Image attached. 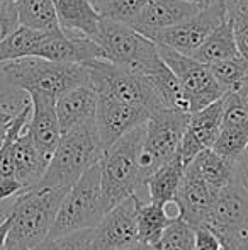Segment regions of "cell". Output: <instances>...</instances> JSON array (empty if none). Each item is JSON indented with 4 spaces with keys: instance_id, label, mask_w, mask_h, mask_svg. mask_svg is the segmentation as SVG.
<instances>
[{
    "instance_id": "cell-45",
    "label": "cell",
    "mask_w": 248,
    "mask_h": 250,
    "mask_svg": "<svg viewBox=\"0 0 248 250\" xmlns=\"http://www.w3.org/2000/svg\"><path fill=\"white\" fill-rule=\"evenodd\" d=\"M16 0H0V7L2 5H10V3H14Z\"/></svg>"
},
{
    "instance_id": "cell-30",
    "label": "cell",
    "mask_w": 248,
    "mask_h": 250,
    "mask_svg": "<svg viewBox=\"0 0 248 250\" xmlns=\"http://www.w3.org/2000/svg\"><path fill=\"white\" fill-rule=\"evenodd\" d=\"M195 230L182 218H173L163 230L160 240L153 245L155 250H194Z\"/></svg>"
},
{
    "instance_id": "cell-14",
    "label": "cell",
    "mask_w": 248,
    "mask_h": 250,
    "mask_svg": "<svg viewBox=\"0 0 248 250\" xmlns=\"http://www.w3.org/2000/svg\"><path fill=\"white\" fill-rule=\"evenodd\" d=\"M248 146V112L235 92L225 94L221 128L211 148L221 157L236 160Z\"/></svg>"
},
{
    "instance_id": "cell-22",
    "label": "cell",
    "mask_w": 248,
    "mask_h": 250,
    "mask_svg": "<svg viewBox=\"0 0 248 250\" xmlns=\"http://www.w3.org/2000/svg\"><path fill=\"white\" fill-rule=\"evenodd\" d=\"M58 22L65 33L94 38L99 29L100 14L90 0H53Z\"/></svg>"
},
{
    "instance_id": "cell-13",
    "label": "cell",
    "mask_w": 248,
    "mask_h": 250,
    "mask_svg": "<svg viewBox=\"0 0 248 250\" xmlns=\"http://www.w3.org/2000/svg\"><path fill=\"white\" fill-rule=\"evenodd\" d=\"M150 111L138 105L124 104V102L99 96L95 111V126L102 148L113 145L116 140L134 129L136 126L145 125Z\"/></svg>"
},
{
    "instance_id": "cell-2",
    "label": "cell",
    "mask_w": 248,
    "mask_h": 250,
    "mask_svg": "<svg viewBox=\"0 0 248 250\" xmlns=\"http://www.w3.org/2000/svg\"><path fill=\"white\" fill-rule=\"evenodd\" d=\"M102 150L95 118L61 133L46 172L36 188L68 191L90 167L99 162Z\"/></svg>"
},
{
    "instance_id": "cell-7",
    "label": "cell",
    "mask_w": 248,
    "mask_h": 250,
    "mask_svg": "<svg viewBox=\"0 0 248 250\" xmlns=\"http://www.w3.org/2000/svg\"><path fill=\"white\" fill-rule=\"evenodd\" d=\"M89 73V82L99 96L138 105L146 111L162 107L145 75L117 66L106 58H94L83 63Z\"/></svg>"
},
{
    "instance_id": "cell-17",
    "label": "cell",
    "mask_w": 248,
    "mask_h": 250,
    "mask_svg": "<svg viewBox=\"0 0 248 250\" xmlns=\"http://www.w3.org/2000/svg\"><path fill=\"white\" fill-rule=\"evenodd\" d=\"M27 96L31 99V114L26 129L38 150L44 157L51 158L61 138V128L57 114V104H55L57 99L39 92H31Z\"/></svg>"
},
{
    "instance_id": "cell-3",
    "label": "cell",
    "mask_w": 248,
    "mask_h": 250,
    "mask_svg": "<svg viewBox=\"0 0 248 250\" xmlns=\"http://www.w3.org/2000/svg\"><path fill=\"white\" fill-rule=\"evenodd\" d=\"M9 85L26 94L39 92L57 99L76 85H90L87 68L80 63H58L39 56H24L0 65Z\"/></svg>"
},
{
    "instance_id": "cell-50",
    "label": "cell",
    "mask_w": 248,
    "mask_h": 250,
    "mask_svg": "<svg viewBox=\"0 0 248 250\" xmlns=\"http://www.w3.org/2000/svg\"><path fill=\"white\" fill-rule=\"evenodd\" d=\"M0 131H2V129H0Z\"/></svg>"
},
{
    "instance_id": "cell-20",
    "label": "cell",
    "mask_w": 248,
    "mask_h": 250,
    "mask_svg": "<svg viewBox=\"0 0 248 250\" xmlns=\"http://www.w3.org/2000/svg\"><path fill=\"white\" fill-rule=\"evenodd\" d=\"M48 164H50V158L38 150L31 135L24 128L14 143V175L20 189L29 191L36 188L46 172Z\"/></svg>"
},
{
    "instance_id": "cell-27",
    "label": "cell",
    "mask_w": 248,
    "mask_h": 250,
    "mask_svg": "<svg viewBox=\"0 0 248 250\" xmlns=\"http://www.w3.org/2000/svg\"><path fill=\"white\" fill-rule=\"evenodd\" d=\"M169 221L170 216L167 214L165 204L152 199L136 198V228H138L139 242L146 245H155Z\"/></svg>"
},
{
    "instance_id": "cell-40",
    "label": "cell",
    "mask_w": 248,
    "mask_h": 250,
    "mask_svg": "<svg viewBox=\"0 0 248 250\" xmlns=\"http://www.w3.org/2000/svg\"><path fill=\"white\" fill-rule=\"evenodd\" d=\"M10 230V218L5 216L3 223L0 225V250H5V242H7V235Z\"/></svg>"
},
{
    "instance_id": "cell-44",
    "label": "cell",
    "mask_w": 248,
    "mask_h": 250,
    "mask_svg": "<svg viewBox=\"0 0 248 250\" xmlns=\"http://www.w3.org/2000/svg\"><path fill=\"white\" fill-rule=\"evenodd\" d=\"M5 250H31V249L24 247V245H20V244H14V242L7 240L5 242Z\"/></svg>"
},
{
    "instance_id": "cell-39",
    "label": "cell",
    "mask_w": 248,
    "mask_h": 250,
    "mask_svg": "<svg viewBox=\"0 0 248 250\" xmlns=\"http://www.w3.org/2000/svg\"><path fill=\"white\" fill-rule=\"evenodd\" d=\"M233 92L236 94V96L240 97V101H242L243 107H245V111L248 112V73L245 77H243V80L238 83V85L235 87V90Z\"/></svg>"
},
{
    "instance_id": "cell-21",
    "label": "cell",
    "mask_w": 248,
    "mask_h": 250,
    "mask_svg": "<svg viewBox=\"0 0 248 250\" xmlns=\"http://www.w3.org/2000/svg\"><path fill=\"white\" fill-rule=\"evenodd\" d=\"M99 94L92 85H76L57 97V114L61 133L95 118Z\"/></svg>"
},
{
    "instance_id": "cell-11",
    "label": "cell",
    "mask_w": 248,
    "mask_h": 250,
    "mask_svg": "<svg viewBox=\"0 0 248 250\" xmlns=\"http://www.w3.org/2000/svg\"><path fill=\"white\" fill-rule=\"evenodd\" d=\"M136 242V198L131 196L111 206L102 220L95 225L90 250H123Z\"/></svg>"
},
{
    "instance_id": "cell-24",
    "label": "cell",
    "mask_w": 248,
    "mask_h": 250,
    "mask_svg": "<svg viewBox=\"0 0 248 250\" xmlns=\"http://www.w3.org/2000/svg\"><path fill=\"white\" fill-rule=\"evenodd\" d=\"M145 79L148 80V83L152 85L153 92L158 97L162 107L189 112L180 80L177 79L175 73L163 63L162 58H160V62L156 63L148 73H145Z\"/></svg>"
},
{
    "instance_id": "cell-33",
    "label": "cell",
    "mask_w": 248,
    "mask_h": 250,
    "mask_svg": "<svg viewBox=\"0 0 248 250\" xmlns=\"http://www.w3.org/2000/svg\"><path fill=\"white\" fill-rule=\"evenodd\" d=\"M94 228L73 231V233L46 237L31 250H90Z\"/></svg>"
},
{
    "instance_id": "cell-43",
    "label": "cell",
    "mask_w": 248,
    "mask_h": 250,
    "mask_svg": "<svg viewBox=\"0 0 248 250\" xmlns=\"http://www.w3.org/2000/svg\"><path fill=\"white\" fill-rule=\"evenodd\" d=\"M123 250H155V249H153V245H146L138 240L134 245H131V247H128V249H123Z\"/></svg>"
},
{
    "instance_id": "cell-34",
    "label": "cell",
    "mask_w": 248,
    "mask_h": 250,
    "mask_svg": "<svg viewBox=\"0 0 248 250\" xmlns=\"http://www.w3.org/2000/svg\"><path fill=\"white\" fill-rule=\"evenodd\" d=\"M228 16L231 21L233 33H235L238 53L245 60H248V2L238 0L228 10Z\"/></svg>"
},
{
    "instance_id": "cell-38",
    "label": "cell",
    "mask_w": 248,
    "mask_h": 250,
    "mask_svg": "<svg viewBox=\"0 0 248 250\" xmlns=\"http://www.w3.org/2000/svg\"><path fill=\"white\" fill-rule=\"evenodd\" d=\"M233 177L248 194V146L235 160V174H233Z\"/></svg>"
},
{
    "instance_id": "cell-26",
    "label": "cell",
    "mask_w": 248,
    "mask_h": 250,
    "mask_svg": "<svg viewBox=\"0 0 248 250\" xmlns=\"http://www.w3.org/2000/svg\"><path fill=\"white\" fill-rule=\"evenodd\" d=\"M240 55L238 46H236L235 33H233V26L229 16H226L214 29L209 33V36L204 40V43L197 48V51L194 53V58H197L199 62L211 65L219 60L231 58V56Z\"/></svg>"
},
{
    "instance_id": "cell-25",
    "label": "cell",
    "mask_w": 248,
    "mask_h": 250,
    "mask_svg": "<svg viewBox=\"0 0 248 250\" xmlns=\"http://www.w3.org/2000/svg\"><path fill=\"white\" fill-rule=\"evenodd\" d=\"M184 168H186V164L179 157V153L173 158H170L167 164L160 165L146 179V194H148V199L167 204L169 201L175 198L177 189H179L180 181H182Z\"/></svg>"
},
{
    "instance_id": "cell-16",
    "label": "cell",
    "mask_w": 248,
    "mask_h": 250,
    "mask_svg": "<svg viewBox=\"0 0 248 250\" xmlns=\"http://www.w3.org/2000/svg\"><path fill=\"white\" fill-rule=\"evenodd\" d=\"M201 7L189 0H148L129 26L152 40L153 34L180 24Z\"/></svg>"
},
{
    "instance_id": "cell-42",
    "label": "cell",
    "mask_w": 248,
    "mask_h": 250,
    "mask_svg": "<svg viewBox=\"0 0 248 250\" xmlns=\"http://www.w3.org/2000/svg\"><path fill=\"white\" fill-rule=\"evenodd\" d=\"M16 112H5V111H0V129H3L7 125L10 123V119L14 118Z\"/></svg>"
},
{
    "instance_id": "cell-4",
    "label": "cell",
    "mask_w": 248,
    "mask_h": 250,
    "mask_svg": "<svg viewBox=\"0 0 248 250\" xmlns=\"http://www.w3.org/2000/svg\"><path fill=\"white\" fill-rule=\"evenodd\" d=\"M65 189L34 188L12 196V204L7 209L10 230L7 240L33 249L50 235L51 225L60 208Z\"/></svg>"
},
{
    "instance_id": "cell-29",
    "label": "cell",
    "mask_w": 248,
    "mask_h": 250,
    "mask_svg": "<svg viewBox=\"0 0 248 250\" xmlns=\"http://www.w3.org/2000/svg\"><path fill=\"white\" fill-rule=\"evenodd\" d=\"M48 34H50L48 31H36L17 26L12 33L0 41V65L17 58H24V56H33Z\"/></svg>"
},
{
    "instance_id": "cell-18",
    "label": "cell",
    "mask_w": 248,
    "mask_h": 250,
    "mask_svg": "<svg viewBox=\"0 0 248 250\" xmlns=\"http://www.w3.org/2000/svg\"><path fill=\"white\" fill-rule=\"evenodd\" d=\"M248 223V194L235 181V177L218 192L211 211L208 214L206 227L216 235L228 233Z\"/></svg>"
},
{
    "instance_id": "cell-23",
    "label": "cell",
    "mask_w": 248,
    "mask_h": 250,
    "mask_svg": "<svg viewBox=\"0 0 248 250\" xmlns=\"http://www.w3.org/2000/svg\"><path fill=\"white\" fill-rule=\"evenodd\" d=\"M186 170L192 172L194 175L201 177L208 182L216 191H221L226 184L233 179L235 174V160L221 157L212 148H208L195 155L186 165Z\"/></svg>"
},
{
    "instance_id": "cell-31",
    "label": "cell",
    "mask_w": 248,
    "mask_h": 250,
    "mask_svg": "<svg viewBox=\"0 0 248 250\" xmlns=\"http://www.w3.org/2000/svg\"><path fill=\"white\" fill-rule=\"evenodd\" d=\"M214 79L223 87L225 92H233L235 87L243 80V77L248 73V60L242 55L231 56V58L219 60L209 65Z\"/></svg>"
},
{
    "instance_id": "cell-37",
    "label": "cell",
    "mask_w": 248,
    "mask_h": 250,
    "mask_svg": "<svg viewBox=\"0 0 248 250\" xmlns=\"http://www.w3.org/2000/svg\"><path fill=\"white\" fill-rule=\"evenodd\" d=\"M17 26H19V22H17V12H16L14 3L0 7V41H2L7 34L12 33Z\"/></svg>"
},
{
    "instance_id": "cell-48",
    "label": "cell",
    "mask_w": 248,
    "mask_h": 250,
    "mask_svg": "<svg viewBox=\"0 0 248 250\" xmlns=\"http://www.w3.org/2000/svg\"><path fill=\"white\" fill-rule=\"evenodd\" d=\"M243 2H248V0H243Z\"/></svg>"
},
{
    "instance_id": "cell-41",
    "label": "cell",
    "mask_w": 248,
    "mask_h": 250,
    "mask_svg": "<svg viewBox=\"0 0 248 250\" xmlns=\"http://www.w3.org/2000/svg\"><path fill=\"white\" fill-rule=\"evenodd\" d=\"M236 2H238V0H204V5H208V3H214V5H221V7H225L226 10H229Z\"/></svg>"
},
{
    "instance_id": "cell-8",
    "label": "cell",
    "mask_w": 248,
    "mask_h": 250,
    "mask_svg": "<svg viewBox=\"0 0 248 250\" xmlns=\"http://www.w3.org/2000/svg\"><path fill=\"white\" fill-rule=\"evenodd\" d=\"M189 112L177 109L158 107L150 112L145 123V140L141 150V175L146 184V179L170 158L179 153L186 129Z\"/></svg>"
},
{
    "instance_id": "cell-49",
    "label": "cell",
    "mask_w": 248,
    "mask_h": 250,
    "mask_svg": "<svg viewBox=\"0 0 248 250\" xmlns=\"http://www.w3.org/2000/svg\"><path fill=\"white\" fill-rule=\"evenodd\" d=\"M0 203H2V199H0Z\"/></svg>"
},
{
    "instance_id": "cell-35",
    "label": "cell",
    "mask_w": 248,
    "mask_h": 250,
    "mask_svg": "<svg viewBox=\"0 0 248 250\" xmlns=\"http://www.w3.org/2000/svg\"><path fill=\"white\" fill-rule=\"evenodd\" d=\"M195 230L194 250H225L223 242L209 227H197Z\"/></svg>"
},
{
    "instance_id": "cell-9",
    "label": "cell",
    "mask_w": 248,
    "mask_h": 250,
    "mask_svg": "<svg viewBox=\"0 0 248 250\" xmlns=\"http://www.w3.org/2000/svg\"><path fill=\"white\" fill-rule=\"evenodd\" d=\"M156 46H158V55L163 63L180 80L189 114L212 104L226 94L218 83V80L214 79L209 65L199 62L194 56L184 55L163 44H156Z\"/></svg>"
},
{
    "instance_id": "cell-15",
    "label": "cell",
    "mask_w": 248,
    "mask_h": 250,
    "mask_svg": "<svg viewBox=\"0 0 248 250\" xmlns=\"http://www.w3.org/2000/svg\"><path fill=\"white\" fill-rule=\"evenodd\" d=\"M33 56H39V58L58 63H80V65L94 58H104L102 50L94 38L65 33L63 29L48 34Z\"/></svg>"
},
{
    "instance_id": "cell-36",
    "label": "cell",
    "mask_w": 248,
    "mask_h": 250,
    "mask_svg": "<svg viewBox=\"0 0 248 250\" xmlns=\"http://www.w3.org/2000/svg\"><path fill=\"white\" fill-rule=\"evenodd\" d=\"M225 250H248V223L219 235Z\"/></svg>"
},
{
    "instance_id": "cell-10",
    "label": "cell",
    "mask_w": 248,
    "mask_h": 250,
    "mask_svg": "<svg viewBox=\"0 0 248 250\" xmlns=\"http://www.w3.org/2000/svg\"><path fill=\"white\" fill-rule=\"evenodd\" d=\"M228 16V10L221 5L208 3L202 5L194 16L182 21L177 26L163 29L153 34L152 40L156 44H163L167 48L184 53V55H194L197 48L204 43L212 29Z\"/></svg>"
},
{
    "instance_id": "cell-46",
    "label": "cell",
    "mask_w": 248,
    "mask_h": 250,
    "mask_svg": "<svg viewBox=\"0 0 248 250\" xmlns=\"http://www.w3.org/2000/svg\"><path fill=\"white\" fill-rule=\"evenodd\" d=\"M189 2H194V3H199V5H204V0H189Z\"/></svg>"
},
{
    "instance_id": "cell-28",
    "label": "cell",
    "mask_w": 248,
    "mask_h": 250,
    "mask_svg": "<svg viewBox=\"0 0 248 250\" xmlns=\"http://www.w3.org/2000/svg\"><path fill=\"white\" fill-rule=\"evenodd\" d=\"M19 26L36 31H60L53 0H16L14 2Z\"/></svg>"
},
{
    "instance_id": "cell-5",
    "label": "cell",
    "mask_w": 248,
    "mask_h": 250,
    "mask_svg": "<svg viewBox=\"0 0 248 250\" xmlns=\"http://www.w3.org/2000/svg\"><path fill=\"white\" fill-rule=\"evenodd\" d=\"M109 208L100 184L99 165L95 164L66 191L48 237L95 228Z\"/></svg>"
},
{
    "instance_id": "cell-32",
    "label": "cell",
    "mask_w": 248,
    "mask_h": 250,
    "mask_svg": "<svg viewBox=\"0 0 248 250\" xmlns=\"http://www.w3.org/2000/svg\"><path fill=\"white\" fill-rule=\"evenodd\" d=\"M90 2L94 3L100 17L129 26L148 0H90Z\"/></svg>"
},
{
    "instance_id": "cell-1",
    "label": "cell",
    "mask_w": 248,
    "mask_h": 250,
    "mask_svg": "<svg viewBox=\"0 0 248 250\" xmlns=\"http://www.w3.org/2000/svg\"><path fill=\"white\" fill-rule=\"evenodd\" d=\"M143 140L145 125H139L102 150L97 165L104 196L111 206L131 196L148 199L146 184L141 175Z\"/></svg>"
},
{
    "instance_id": "cell-12",
    "label": "cell",
    "mask_w": 248,
    "mask_h": 250,
    "mask_svg": "<svg viewBox=\"0 0 248 250\" xmlns=\"http://www.w3.org/2000/svg\"><path fill=\"white\" fill-rule=\"evenodd\" d=\"M223 107H225V96L212 104L189 114L182 142L179 146V157L186 165L195 155L212 146L221 128Z\"/></svg>"
},
{
    "instance_id": "cell-6",
    "label": "cell",
    "mask_w": 248,
    "mask_h": 250,
    "mask_svg": "<svg viewBox=\"0 0 248 250\" xmlns=\"http://www.w3.org/2000/svg\"><path fill=\"white\" fill-rule=\"evenodd\" d=\"M106 60L136 73H148L160 62L158 46L131 26L100 17L94 36Z\"/></svg>"
},
{
    "instance_id": "cell-47",
    "label": "cell",
    "mask_w": 248,
    "mask_h": 250,
    "mask_svg": "<svg viewBox=\"0 0 248 250\" xmlns=\"http://www.w3.org/2000/svg\"><path fill=\"white\" fill-rule=\"evenodd\" d=\"M5 128H7V126H5ZM5 128H3L2 131H0V143H2V138H3V131H5Z\"/></svg>"
},
{
    "instance_id": "cell-19",
    "label": "cell",
    "mask_w": 248,
    "mask_h": 250,
    "mask_svg": "<svg viewBox=\"0 0 248 250\" xmlns=\"http://www.w3.org/2000/svg\"><path fill=\"white\" fill-rule=\"evenodd\" d=\"M218 192L219 191L211 188L201 177L184 168L182 181H180L177 194L173 198L177 206H179L180 218L186 220L194 228L204 227Z\"/></svg>"
}]
</instances>
